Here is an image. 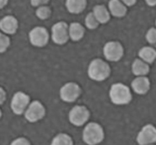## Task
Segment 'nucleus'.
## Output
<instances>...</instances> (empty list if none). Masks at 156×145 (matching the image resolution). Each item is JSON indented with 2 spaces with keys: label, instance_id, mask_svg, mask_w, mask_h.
I'll return each instance as SVG.
<instances>
[{
  "label": "nucleus",
  "instance_id": "obj_1",
  "mask_svg": "<svg viewBox=\"0 0 156 145\" xmlns=\"http://www.w3.org/2000/svg\"><path fill=\"white\" fill-rule=\"evenodd\" d=\"M110 73V66L101 59L93 60L88 67L89 77L94 81H104L108 78Z\"/></svg>",
  "mask_w": 156,
  "mask_h": 145
},
{
  "label": "nucleus",
  "instance_id": "obj_2",
  "mask_svg": "<svg viewBox=\"0 0 156 145\" xmlns=\"http://www.w3.org/2000/svg\"><path fill=\"white\" fill-rule=\"evenodd\" d=\"M109 97L113 104L116 105H125L132 100V94L127 86L122 83H115L111 87Z\"/></svg>",
  "mask_w": 156,
  "mask_h": 145
},
{
  "label": "nucleus",
  "instance_id": "obj_3",
  "mask_svg": "<svg viewBox=\"0 0 156 145\" xmlns=\"http://www.w3.org/2000/svg\"><path fill=\"white\" fill-rule=\"evenodd\" d=\"M105 133L103 128L97 122H90L83 132V141L88 145H97L103 141Z\"/></svg>",
  "mask_w": 156,
  "mask_h": 145
},
{
  "label": "nucleus",
  "instance_id": "obj_4",
  "mask_svg": "<svg viewBox=\"0 0 156 145\" xmlns=\"http://www.w3.org/2000/svg\"><path fill=\"white\" fill-rule=\"evenodd\" d=\"M52 40L57 45H63L68 42L69 39L68 25L64 21L53 24L51 29Z\"/></svg>",
  "mask_w": 156,
  "mask_h": 145
},
{
  "label": "nucleus",
  "instance_id": "obj_5",
  "mask_svg": "<svg viewBox=\"0 0 156 145\" xmlns=\"http://www.w3.org/2000/svg\"><path fill=\"white\" fill-rule=\"evenodd\" d=\"M70 122L75 126H81L88 121L90 111L84 106L77 105L70 111L68 115Z\"/></svg>",
  "mask_w": 156,
  "mask_h": 145
},
{
  "label": "nucleus",
  "instance_id": "obj_6",
  "mask_svg": "<svg viewBox=\"0 0 156 145\" xmlns=\"http://www.w3.org/2000/svg\"><path fill=\"white\" fill-rule=\"evenodd\" d=\"M103 53L105 58L108 61L115 62V61H119L122 57L124 50L120 42L111 41V42H107L104 46Z\"/></svg>",
  "mask_w": 156,
  "mask_h": 145
},
{
  "label": "nucleus",
  "instance_id": "obj_7",
  "mask_svg": "<svg viewBox=\"0 0 156 145\" xmlns=\"http://www.w3.org/2000/svg\"><path fill=\"white\" fill-rule=\"evenodd\" d=\"M46 109L41 102L35 101L30 103L24 112V117L29 122H36L45 116Z\"/></svg>",
  "mask_w": 156,
  "mask_h": 145
},
{
  "label": "nucleus",
  "instance_id": "obj_8",
  "mask_svg": "<svg viewBox=\"0 0 156 145\" xmlns=\"http://www.w3.org/2000/svg\"><path fill=\"white\" fill-rule=\"evenodd\" d=\"M81 94V89L75 83H68L64 84L60 90L61 100L67 103H72L79 98Z\"/></svg>",
  "mask_w": 156,
  "mask_h": 145
},
{
  "label": "nucleus",
  "instance_id": "obj_9",
  "mask_svg": "<svg viewBox=\"0 0 156 145\" xmlns=\"http://www.w3.org/2000/svg\"><path fill=\"white\" fill-rule=\"evenodd\" d=\"M30 104V98L28 95L23 92H17L13 96L10 107L13 112L16 115L24 113Z\"/></svg>",
  "mask_w": 156,
  "mask_h": 145
},
{
  "label": "nucleus",
  "instance_id": "obj_10",
  "mask_svg": "<svg viewBox=\"0 0 156 145\" xmlns=\"http://www.w3.org/2000/svg\"><path fill=\"white\" fill-rule=\"evenodd\" d=\"M29 40L31 45L36 47H43L48 43L49 33L43 27H35L29 32Z\"/></svg>",
  "mask_w": 156,
  "mask_h": 145
},
{
  "label": "nucleus",
  "instance_id": "obj_11",
  "mask_svg": "<svg viewBox=\"0 0 156 145\" xmlns=\"http://www.w3.org/2000/svg\"><path fill=\"white\" fill-rule=\"evenodd\" d=\"M140 145H148L156 143V128L151 124H147L141 129L136 137Z\"/></svg>",
  "mask_w": 156,
  "mask_h": 145
},
{
  "label": "nucleus",
  "instance_id": "obj_12",
  "mask_svg": "<svg viewBox=\"0 0 156 145\" xmlns=\"http://www.w3.org/2000/svg\"><path fill=\"white\" fill-rule=\"evenodd\" d=\"M18 28V21L13 16L8 15L0 20V30L5 34L13 35Z\"/></svg>",
  "mask_w": 156,
  "mask_h": 145
},
{
  "label": "nucleus",
  "instance_id": "obj_13",
  "mask_svg": "<svg viewBox=\"0 0 156 145\" xmlns=\"http://www.w3.org/2000/svg\"><path fill=\"white\" fill-rule=\"evenodd\" d=\"M131 87L136 94L144 95L147 94L150 90V81L145 76H140L133 80Z\"/></svg>",
  "mask_w": 156,
  "mask_h": 145
},
{
  "label": "nucleus",
  "instance_id": "obj_14",
  "mask_svg": "<svg viewBox=\"0 0 156 145\" xmlns=\"http://www.w3.org/2000/svg\"><path fill=\"white\" fill-rule=\"evenodd\" d=\"M108 9L112 16L115 17H122L126 14V6L120 0H110L108 2Z\"/></svg>",
  "mask_w": 156,
  "mask_h": 145
},
{
  "label": "nucleus",
  "instance_id": "obj_15",
  "mask_svg": "<svg viewBox=\"0 0 156 145\" xmlns=\"http://www.w3.org/2000/svg\"><path fill=\"white\" fill-rule=\"evenodd\" d=\"M65 6L69 13L79 14L87 7V0H66Z\"/></svg>",
  "mask_w": 156,
  "mask_h": 145
},
{
  "label": "nucleus",
  "instance_id": "obj_16",
  "mask_svg": "<svg viewBox=\"0 0 156 145\" xmlns=\"http://www.w3.org/2000/svg\"><path fill=\"white\" fill-rule=\"evenodd\" d=\"M68 33H69V38H71L72 40L77 42L83 38L85 29L81 24L74 22L68 26Z\"/></svg>",
  "mask_w": 156,
  "mask_h": 145
},
{
  "label": "nucleus",
  "instance_id": "obj_17",
  "mask_svg": "<svg viewBox=\"0 0 156 145\" xmlns=\"http://www.w3.org/2000/svg\"><path fill=\"white\" fill-rule=\"evenodd\" d=\"M93 13L99 24H106L110 20V13L103 5H98L94 6Z\"/></svg>",
  "mask_w": 156,
  "mask_h": 145
},
{
  "label": "nucleus",
  "instance_id": "obj_18",
  "mask_svg": "<svg viewBox=\"0 0 156 145\" xmlns=\"http://www.w3.org/2000/svg\"><path fill=\"white\" fill-rule=\"evenodd\" d=\"M149 68L148 64L143 61L140 59H136L133 62L132 64V72L133 75L138 76H145L147 74H148Z\"/></svg>",
  "mask_w": 156,
  "mask_h": 145
},
{
  "label": "nucleus",
  "instance_id": "obj_19",
  "mask_svg": "<svg viewBox=\"0 0 156 145\" xmlns=\"http://www.w3.org/2000/svg\"><path fill=\"white\" fill-rule=\"evenodd\" d=\"M140 60L147 64H151L156 59V50L151 46H144L140 50L138 53Z\"/></svg>",
  "mask_w": 156,
  "mask_h": 145
},
{
  "label": "nucleus",
  "instance_id": "obj_20",
  "mask_svg": "<svg viewBox=\"0 0 156 145\" xmlns=\"http://www.w3.org/2000/svg\"><path fill=\"white\" fill-rule=\"evenodd\" d=\"M50 145H73V140L68 134L59 133L53 138Z\"/></svg>",
  "mask_w": 156,
  "mask_h": 145
},
{
  "label": "nucleus",
  "instance_id": "obj_21",
  "mask_svg": "<svg viewBox=\"0 0 156 145\" xmlns=\"http://www.w3.org/2000/svg\"><path fill=\"white\" fill-rule=\"evenodd\" d=\"M85 24H86V26L87 27V28H89L90 30L96 29L98 27V25H99V22L96 19L95 16L94 15L93 12L92 13H89L87 15L86 19H85Z\"/></svg>",
  "mask_w": 156,
  "mask_h": 145
},
{
  "label": "nucleus",
  "instance_id": "obj_22",
  "mask_svg": "<svg viewBox=\"0 0 156 145\" xmlns=\"http://www.w3.org/2000/svg\"><path fill=\"white\" fill-rule=\"evenodd\" d=\"M36 16L39 17L41 20H46L49 17H50V14H51V10L48 6H39L38 9H37L36 12Z\"/></svg>",
  "mask_w": 156,
  "mask_h": 145
},
{
  "label": "nucleus",
  "instance_id": "obj_23",
  "mask_svg": "<svg viewBox=\"0 0 156 145\" xmlns=\"http://www.w3.org/2000/svg\"><path fill=\"white\" fill-rule=\"evenodd\" d=\"M9 45H10V40L9 37L6 34L0 32V53L6 52Z\"/></svg>",
  "mask_w": 156,
  "mask_h": 145
},
{
  "label": "nucleus",
  "instance_id": "obj_24",
  "mask_svg": "<svg viewBox=\"0 0 156 145\" xmlns=\"http://www.w3.org/2000/svg\"><path fill=\"white\" fill-rule=\"evenodd\" d=\"M146 40L151 45H156V28H151L146 34Z\"/></svg>",
  "mask_w": 156,
  "mask_h": 145
},
{
  "label": "nucleus",
  "instance_id": "obj_25",
  "mask_svg": "<svg viewBox=\"0 0 156 145\" xmlns=\"http://www.w3.org/2000/svg\"><path fill=\"white\" fill-rule=\"evenodd\" d=\"M10 145H31V143L26 138L19 137L14 140Z\"/></svg>",
  "mask_w": 156,
  "mask_h": 145
},
{
  "label": "nucleus",
  "instance_id": "obj_26",
  "mask_svg": "<svg viewBox=\"0 0 156 145\" xmlns=\"http://www.w3.org/2000/svg\"><path fill=\"white\" fill-rule=\"evenodd\" d=\"M49 2V0H31V4L32 6H42Z\"/></svg>",
  "mask_w": 156,
  "mask_h": 145
},
{
  "label": "nucleus",
  "instance_id": "obj_27",
  "mask_svg": "<svg viewBox=\"0 0 156 145\" xmlns=\"http://www.w3.org/2000/svg\"><path fill=\"white\" fill-rule=\"evenodd\" d=\"M6 95L5 90L2 87H0V105L4 103V101H6Z\"/></svg>",
  "mask_w": 156,
  "mask_h": 145
},
{
  "label": "nucleus",
  "instance_id": "obj_28",
  "mask_svg": "<svg viewBox=\"0 0 156 145\" xmlns=\"http://www.w3.org/2000/svg\"><path fill=\"white\" fill-rule=\"evenodd\" d=\"M125 6H132L136 2V0H120Z\"/></svg>",
  "mask_w": 156,
  "mask_h": 145
},
{
  "label": "nucleus",
  "instance_id": "obj_29",
  "mask_svg": "<svg viewBox=\"0 0 156 145\" xmlns=\"http://www.w3.org/2000/svg\"><path fill=\"white\" fill-rule=\"evenodd\" d=\"M145 2L150 6H156V0H145Z\"/></svg>",
  "mask_w": 156,
  "mask_h": 145
},
{
  "label": "nucleus",
  "instance_id": "obj_30",
  "mask_svg": "<svg viewBox=\"0 0 156 145\" xmlns=\"http://www.w3.org/2000/svg\"><path fill=\"white\" fill-rule=\"evenodd\" d=\"M8 2V0H0V9H2L6 6Z\"/></svg>",
  "mask_w": 156,
  "mask_h": 145
},
{
  "label": "nucleus",
  "instance_id": "obj_31",
  "mask_svg": "<svg viewBox=\"0 0 156 145\" xmlns=\"http://www.w3.org/2000/svg\"><path fill=\"white\" fill-rule=\"evenodd\" d=\"M1 116H2V111L0 110V118H1Z\"/></svg>",
  "mask_w": 156,
  "mask_h": 145
},
{
  "label": "nucleus",
  "instance_id": "obj_32",
  "mask_svg": "<svg viewBox=\"0 0 156 145\" xmlns=\"http://www.w3.org/2000/svg\"><path fill=\"white\" fill-rule=\"evenodd\" d=\"M148 145H154V144H148Z\"/></svg>",
  "mask_w": 156,
  "mask_h": 145
},
{
  "label": "nucleus",
  "instance_id": "obj_33",
  "mask_svg": "<svg viewBox=\"0 0 156 145\" xmlns=\"http://www.w3.org/2000/svg\"><path fill=\"white\" fill-rule=\"evenodd\" d=\"M155 25H156V20H155Z\"/></svg>",
  "mask_w": 156,
  "mask_h": 145
}]
</instances>
